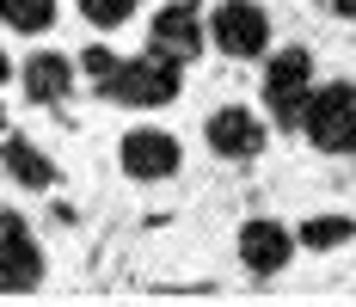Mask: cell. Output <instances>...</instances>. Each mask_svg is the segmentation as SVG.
<instances>
[{
    "label": "cell",
    "instance_id": "9",
    "mask_svg": "<svg viewBox=\"0 0 356 307\" xmlns=\"http://www.w3.org/2000/svg\"><path fill=\"white\" fill-rule=\"evenodd\" d=\"M295 246H301V239L289 234L283 221L258 215V221H246V228H240V265H246L252 276H277L289 258H295Z\"/></svg>",
    "mask_w": 356,
    "mask_h": 307
},
{
    "label": "cell",
    "instance_id": "18",
    "mask_svg": "<svg viewBox=\"0 0 356 307\" xmlns=\"http://www.w3.org/2000/svg\"><path fill=\"white\" fill-rule=\"evenodd\" d=\"M0 136H6V111H0Z\"/></svg>",
    "mask_w": 356,
    "mask_h": 307
},
{
    "label": "cell",
    "instance_id": "6",
    "mask_svg": "<svg viewBox=\"0 0 356 307\" xmlns=\"http://www.w3.org/2000/svg\"><path fill=\"white\" fill-rule=\"evenodd\" d=\"M203 6L197 0H172V6H160L154 13V31H147V49H160V56H172V62H191L197 49H203Z\"/></svg>",
    "mask_w": 356,
    "mask_h": 307
},
{
    "label": "cell",
    "instance_id": "14",
    "mask_svg": "<svg viewBox=\"0 0 356 307\" xmlns=\"http://www.w3.org/2000/svg\"><path fill=\"white\" fill-rule=\"evenodd\" d=\"M136 6H142V0H80V19H92L99 31H117V25L136 19Z\"/></svg>",
    "mask_w": 356,
    "mask_h": 307
},
{
    "label": "cell",
    "instance_id": "12",
    "mask_svg": "<svg viewBox=\"0 0 356 307\" xmlns=\"http://www.w3.org/2000/svg\"><path fill=\"white\" fill-rule=\"evenodd\" d=\"M295 239H301L307 252H338V246L356 239V221L350 215H307V221L295 228Z\"/></svg>",
    "mask_w": 356,
    "mask_h": 307
},
{
    "label": "cell",
    "instance_id": "8",
    "mask_svg": "<svg viewBox=\"0 0 356 307\" xmlns=\"http://www.w3.org/2000/svg\"><path fill=\"white\" fill-rule=\"evenodd\" d=\"M203 136H209V148L221 160H258V154H264V123H258V111H246V104L209 111Z\"/></svg>",
    "mask_w": 356,
    "mask_h": 307
},
{
    "label": "cell",
    "instance_id": "2",
    "mask_svg": "<svg viewBox=\"0 0 356 307\" xmlns=\"http://www.w3.org/2000/svg\"><path fill=\"white\" fill-rule=\"evenodd\" d=\"M307 99H314V56L301 43H289V49L270 56V68H264V111L277 117V129H301Z\"/></svg>",
    "mask_w": 356,
    "mask_h": 307
},
{
    "label": "cell",
    "instance_id": "13",
    "mask_svg": "<svg viewBox=\"0 0 356 307\" xmlns=\"http://www.w3.org/2000/svg\"><path fill=\"white\" fill-rule=\"evenodd\" d=\"M0 25L19 37H37L56 25V0H0Z\"/></svg>",
    "mask_w": 356,
    "mask_h": 307
},
{
    "label": "cell",
    "instance_id": "15",
    "mask_svg": "<svg viewBox=\"0 0 356 307\" xmlns=\"http://www.w3.org/2000/svg\"><path fill=\"white\" fill-rule=\"evenodd\" d=\"M117 68H123V56H117V49H105V43H92V49L80 56V74H86L99 93H105L111 80H117Z\"/></svg>",
    "mask_w": 356,
    "mask_h": 307
},
{
    "label": "cell",
    "instance_id": "1",
    "mask_svg": "<svg viewBox=\"0 0 356 307\" xmlns=\"http://www.w3.org/2000/svg\"><path fill=\"white\" fill-rule=\"evenodd\" d=\"M178 86H184V62L147 49V56H123V68H117V80L105 86V99L129 104V111H160V104L178 99Z\"/></svg>",
    "mask_w": 356,
    "mask_h": 307
},
{
    "label": "cell",
    "instance_id": "10",
    "mask_svg": "<svg viewBox=\"0 0 356 307\" xmlns=\"http://www.w3.org/2000/svg\"><path fill=\"white\" fill-rule=\"evenodd\" d=\"M19 80H25V99L31 104H62L68 86H74V62L62 56V49H37Z\"/></svg>",
    "mask_w": 356,
    "mask_h": 307
},
{
    "label": "cell",
    "instance_id": "3",
    "mask_svg": "<svg viewBox=\"0 0 356 307\" xmlns=\"http://www.w3.org/2000/svg\"><path fill=\"white\" fill-rule=\"evenodd\" d=\"M301 136L314 141L320 154H356V80L314 86L307 117H301Z\"/></svg>",
    "mask_w": 356,
    "mask_h": 307
},
{
    "label": "cell",
    "instance_id": "7",
    "mask_svg": "<svg viewBox=\"0 0 356 307\" xmlns=\"http://www.w3.org/2000/svg\"><path fill=\"white\" fill-rule=\"evenodd\" d=\"M117 160H123V172H129V178L160 184V178H172V172H178L184 148H178V136H166V129H129V136H123V148H117Z\"/></svg>",
    "mask_w": 356,
    "mask_h": 307
},
{
    "label": "cell",
    "instance_id": "4",
    "mask_svg": "<svg viewBox=\"0 0 356 307\" xmlns=\"http://www.w3.org/2000/svg\"><path fill=\"white\" fill-rule=\"evenodd\" d=\"M209 37L221 56H234V62H252V56H264L270 49V19H264V6L258 0H221L209 13Z\"/></svg>",
    "mask_w": 356,
    "mask_h": 307
},
{
    "label": "cell",
    "instance_id": "11",
    "mask_svg": "<svg viewBox=\"0 0 356 307\" xmlns=\"http://www.w3.org/2000/svg\"><path fill=\"white\" fill-rule=\"evenodd\" d=\"M0 166L13 184H25V191H49L56 184V166H49V154L31 148L25 136H0Z\"/></svg>",
    "mask_w": 356,
    "mask_h": 307
},
{
    "label": "cell",
    "instance_id": "16",
    "mask_svg": "<svg viewBox=\"0 0 356 307\" xmlns=\"http://www.w3.org/2000/svg\"><path fill=\"white\" fill-rule=\"evenodd\" d=\"M320 13H332V19H356V0H320Z\"/></svg>",
    "mask_w": 356,
    "mask_h": 307
},
{
    "label": "cell",
    "instance_id": "17",
    "mask_svg": "<svg viewBox=\"0 0 356 307\" xmlns=\"http://www.w3.org/2000/svg\"><path fill=\"white\" fill-rule=\"evenodd\" d=\"M6 74H13V62H6V49H0V86H6Z\"/></svg>",
    "mask_w": 356,
    "mask_h": 307
},
{
    "label": "cell",
    "instance_id": "5",
    "mask_svg": "<svg viewBox=\"0 0 356 307\" xmlns=\"http://www.w3.org/2000/svg\"><path fill=\"white\" fill-rule=\"evenodd\" d=\"M43 283V252L19 209H0V289H37Z\"/></svg>",
    "mask_w": 356,
    "mask_h": 307
}]
</instances>
